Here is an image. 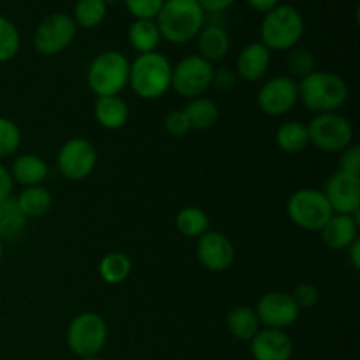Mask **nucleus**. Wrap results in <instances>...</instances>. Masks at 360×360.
I'll return each mask as SVG.
<instances>
[{"mask_svg":"<svg viewBox=\"0 0 360 360\" xmlns=\"http://www.w3.org/2000/svg\"><path fill=\"white\" fill-rule=\"evenodd\" d=\"M253 309L259 316L260 326L267 327V329L287 330L288 327L297 322L299 315H301V309L295 304L292 294L285 290L266 292L257 301Z\"/></svg>","mask_w":360,"mask_h":360,"instance_id":"ddd939ff","label":"nucleus"},{"mask_svg":"<svg viewBox=\"0 0 360 360\" xmlns=\"http://www.w3.org/2000/svg\"><path fill=\"white\" fill-rule=\"evenodd\" d=\"M176 231L185 238H200L210 231V217L199 206H186L178 211L174 218Z\"/></svg>","mask_w":360,"mask_h":360,"instance_id":"cd10ccee","label":"nucleus"},{"mask_svg":"<svg viewBox=\"0 0 360 360\" xmlns=\"http://www.w3.org/2000/svg\"><path fill=\"white\" fill-rule=\"evenodd\" d=\"M253 360H290L294 355V341L287 330L262 327L250 341Z\"/></svg>","mask_w":360,"mask_h":360,"instance_id":"dca6fc26","label":"nucleus"},{"mask_svg":"<svg viewBox=\"0 0 360 360\" xmlns=\"http://www.w3.org/2000/svg\"><path fill=\"white\" fill-rule=\"evenodd\" d=\"M197 48H199L197 55L206 58L207 62H220L231 51V35L218 23L204 25L197 35Z\"/></svg>","mask_w":360,"mask_h":360,"instance_id":"aec40b11","label":"nucleus"},{"mask_svg":"<svg viewBox=\"0 0 360 360\" xmlns=\"http://www.w3.org/2000/svg\"><path fill=\"white\" fill-rule=\"evenodd\" d=\"M359 213H333L329 221L320 229V236H322L323 245L329 250L345 252L355 239H359Z\"/></svg>","mask_w":360,"mask_h":360,"instance_id":"f3484780","label":"nucleus"},{"mask_svg":"<svg viewBox=\"0 0 360 360\" xmlns=\"http://www.w3.org/2000/svg\"><path fill=\"white\" fill-rule=\"evenodd\" d=\"M132 274V260L122 252H111L98 262V276L108 285H122Z\"/></svg>","mask_w":360,"mask_h":360,"instance_id":"bb28decb","label":"nucleus"},{"mask_svg":"<svg viewBox=\"0 0 360 360\" xmlns=\"http://www.w3.org/2000/svg\"><path fill=\"white\" fill-rule=\"evenodd\" d=\"M292 297H294L297 308L302 311V309L315 308L316 302L320 301V292L313 283H299L292 292Z\"/></svg>","mask_w":360,"mask_h":360,"instance_id":"f704fd0d","label":"nucleus"},{"mask_svg":"<svg viewBox=\"0 0 360 360\" xmlns=\"http://www.w3.org/2000/svg\"><path fill=\"white\" fill-rule=\"evenodd\" d=\"M236 79L238 77H236L234 70L229 67H220V69H214L211 86H214L217 90H231L236 86Z\"/></svg>","mask_w":360,"mask_h":360,"instance_id":"4c0bfd02","label":"nucleus"},{"mask_svg":"<svg viewBox=\"0 0 360 360\" xmlns=\"http://www.w3.org/2000/svg\"><path fill=\"white\" fill-rule=\"evenodd\" d=\"M9 172L14 183L27 188V186L44 185L49 176V165L39 155L21 153L13 160Z\"/></svg>","mask_w":360,"mask_h":360,"instance_id":"6ab92c4d","label":"nucleus"},{"mask_svg":"<svg viewBox=\"0 0 360 360\" xmlns=\"http://www.w3.org/2000/svg\"><path fill=\"white\" fill-rule=\"evenodd\" d=\"M195 255L204 269L211 273H225L236 262V246L221 232L207 231L197 238Z\"/></svg>","mask_w":360,"mask_h":360,"instance_id":"4468645a","label":"nucleus"},{"mask_svg":"<svg viewBox=\"0 0 360 360\" xmlns=\"http://www.w3.org/2000/svg\"><path fill=\"white\" fill-rule=\"evenodd\" d=\"M225 327L234 340L245 341V343H250L255 338V334L262 329L255 309L248 308V306L232 308L225 319Z\"/></svg>","mask_w":360,"mask_h":360,"instance_id":"4be33fe9","label":"nucleus"},{"mask_svg":"<svg viewBox=\"0 0 360 360\" xmlns=\"http://www.w3.org/2000/svg\"><path fill=\"white\" fill-rule=\"evenodd\" d=\"M299 101L313 115L322 112H338L348 101L347 81L329 70H319L297 81Z\"/></svg>","mask_w":360,"mask_h":360,"instance_id":"f03ea898","label":"nucleus"},{"mask_svg":"<svg viewBox=\"0 0 360 360\" xmlns=\"http://www.w3.org/2000/svg\"><path fill=\"white\" fill-rule=\"evenodd\" d=\"M299 102L297 79L290 76H276L267 79L257 91V105L273 118L288 115Z\"/></svg>","mask_w":360,"mask_h":360,"instance_id":"f8f14e48","label":"nucleus"},{"mask_svg":"<svg viewBox=\"0 0 360 360\" xmlns=\"http://www.w3.org/2000/svg\"><path fill=\"white\" fill-rule=\"evenodd\" d=\"M304 35V18L297 7L280 4L264 14L260 25V42L273 51H290L299 46Z\"/></svg>","mask_w":360,"mask_h":360,"instance_id":"20e7f679","label":"nucleus"},{"mask_svg":"<svg viewBox=\"0 0 360 360\" xmlns=\"http://www.w3.org/2000/svg\"><path fill=\"white\" fill-rule=\"evenodd\" d=\"M21 35L13 20L0 14V63H7L20 53Z\"/></svg>","mask_w":360,"mask_h":360,"instance_id":"2f4dec72","label":"nucleus"},{"mask_svg":"<svg viewBox=\"0 0 360 360\" xmlns=\"http://www.w3.org/2000/svg\"><path fill=\"white\" fill-rule=\"evenodd\" d=\"M345 252H347L348 260H350L352 267L359 271L360 269V239H355V241L352 243V245L348 246Z\"/></svg>","mask_w":360,"mask_h":360,"instance_id":"79ce46f5","label":"nucleus"},{"mask_svg":"<svg viewBox=\"0 0 360 360\" xmlns=\"http://www.w3.org/2000/svg\"><path fill=\"white\" fill-rule=\"evenodd\" d=\"M287 214L292 224L306 232H320L333 217V207L326 193L319 188H301L290 195Z\"/></svg>","mask_w":360,"mask_h":360,"instance_id":"6e6552de","label":"nucleus"},{"mask_svg":"<svg viewBox=\"0 0 360 360\" xmlns=\"http://www.w3.org/2000/svg\"><path fill=\"white\" fill-rule=\"evenodd\" d=\"M97 167V148L84 137H72L60 146L56 153V169L70 181L90 178Z\"/></svg>","mask_w":360,"mask_h":360,"instance_id":"9b49d317","label":"nucleus"},{"mask_svg":"<svg viewBox=\"0 0 360 360\" xmlns=\"http://www.w3.org/2000/svg\"><path fill=\"white\" fill-rule=\"evenodd\" d=\"M246 4H248L250 7H252L253 11H257V13H269L271 9H274L276 6H280L281 0H245Z\"/></svg>","mask_w":360,"mask_h":360,"instance_id":"a19ab883","label":"nucleus"},{"mask_svg":"<svg viewBox=\"0 0 360 360\" xmlns=\"http://www.w3.org/2000/svg\"><path fill=\"white\" fill-rule=\"evenodd\" d=\"M276 144L285 153H301L309 146V136L306 123L299 120H290L278 127L276 130Z\"/></svg>","mask_w":360,"mask_h":360,"instance_id":"a878e982","label":"nucleus"},{"mask_svg":"<svg viewBox=\"0 0 360 360\" xmlns=\"http://www.w3.org/2000/svg\"><path fill=\"white\" fill-rule=\"evenodd\" d=\"M94 116L102 129L120 130L129 122L130 109L129 104L120 95H115V97H97L94 105Z\"/></svg>","mask_w":360,"mask_h":360,"instance_id":"412c9836","label":"nucleus"},{"mask_svg":"<svg viewBox=\"0 0 360 360\" xmlns=\"http://www.w3.org/2000/svg\"><path fill=\"white\" fill-rule=\"evenodd\" d=\"M27 224L28 220L21 213L13 197L0 202V241L20 238L27 229Z\"/></svg>","mask_w":360,"mask_h":360,"instance_id":"c85d7f7f","label":"nucleus"},{"mask_svg":"<svg viewBox=\"0 0 360 360\" xmlns=\"http://www.w3.org/2000/svg\"><path fill=\"white\" fill-rule=\"evenodd\" d=\"M13 188H14V181L11 178V172L6 165L0 164V202L6 199H11L13 195Z\"/></svg>","mask_w":360,"mask_h":360,"instance_id":"ea45409f","label":"nucleus"},{"mask_svg":"<svg viewBox=\"0 0 360 360\" xmlns=\"http://www.w3.org/2000/svg\"><path fill=\"white\" fill-rule=\"evenodd\" d=\"M127 39H129L132 49H136L139 55L157 51L162 42L160 30H158L155 20H134L129 25Z\"/></svg>","mask_w":360,"mask_h":360,"instance_id":"5701e85b","label":"nucleus"},{"mask_svg":"<svg viewBox=\"0 0 360 360\" xmlns=\"http://www.w3.org/2000/svg\"><path fill=\"white\" fill-rule=\"evenodd\" d=\"M4 259V241H0V262Z\"/></svg>","mask_w":360,"mask_h":360,"instance_id":"c03bdc74","label":"nucleus"},{"mask_svg":"<svg viewBox=\"0 0 360 360\" xmlns=\"http://www.w3.org/2000/svg\"><path fill=\"white\" fill-rule=\"evenodd\" d=\"M271 51L260 41L250 42L236 58V74L248 83L264 79L269 72Z\"/></svg>","mask_w":360,"mask_h":360,"instance_id":"a211bd4d","label":"nucleus"},{"mask_svg":"<svg viewBox=\"0 0 360 360\" xmlns=\"http://www.w3.org/2000/svg\"><path fill=\"white\" fill-rule=\"evenodd\" d=\"M104 2L109 6V4H116V2H120V0H104Z\"/></svg>","mask_w":360,"mask_h":360,"instance_id":"a18cd8bd","label":"nucleus"},{"mask_svg":"<svg viewBox=\"0 0 360 360\" xmlns=\"http://www.w3.org/2000/svg\"><path fill=\"white\" fill-rule=\"evenodd\" d=\"M76 34L77 27L70 14L53 13L37 25L32 41L42 56H56L72 44Z\"/></svg>","mask_w":360,"mask_h":360,"instance_id":"9d476101","label":"nucleus"},{"mask_svg":"<svg viewBox=\"0 0 360 360\" xmlns=\"http://www.w3.org/2000/svg\"><path fill=\"white\" fill-rule=\"evenodd\" d=\"M70 16L77 28L91 30L101 27L108 18V4L104 0H77Z\"/></svg>","mask_w":360,"mask_h":360,"instance_id":"c756f323","label":"nucleus"},{"mask_svg":"<svg viewBox=\"0 0 360 360\" xmlns=\"http://www.w3.org/2000/svg\"><path fill=\"white\" fill-rule=\"evenodd\" d=\"M308 127L309 144L323 153H341L354 144V127L347 116L340 112H322L315 115Z\"/></svg>","mask_w":360,"mask_h":360,"instance_id":"423d86ee","label":"nucleus"},{"mask_svg":"<svg viewBox=\"0 0 360 360\" xmlns=\"http://www.w3.org/2000/svg\"><path fill=\"white\" fill-rule=\"evenodd\" d=\"M347 174L360 176V148L357 144H350L347 150L340 153V169Z\"/></svg>","mask_w":360,"mask_h":360,"instance_id":"e433bc0d","label":"nucleus"},{"mask_svg":"<svg viewBox=\"0 0 360 360\" xmlns=\"http://www.w3.org/2000/svg\"><path fill=\"white\" fill-rule=\"evenodd\" d=\"M285 67L288 70L290 77H302L309 76L316 70V58L313 55L311 49L302 48V46H295L290 51H287V58H285Z\"/></svg>","mask_w":360,"mask_h":360,"instance_id":"7c9ffc66","label":"nucleus"},{"mask_svg":"<svg viewBox=\"0 0 360 360\" xmlns=\"http://www.w3.org/2000/svg\"><path fill=\"white\" fill-rule=\"evenodd\" d=\"M14 200L25 218L30 220V218H41L49 213L53 206V193L44 185L27 186Z\"/></svg>","mask_w":360,"mask_h":360,"instance_id":"b1692460","label":"nucleus"},{"mask_svg":"<svg viewBox=\"0 0 360 360\" xmlns=\"http://www.w3.org/2000/svg\"><path fill=\"white\" fill-rule=\"evenodd\" d=\"M155 21L162 41L186 44L197 39L206 25V13L200 9L197 0H165Z\"/></svg>","mask_w":360,"mask_h":360,"instance_id":"f257e3e1","label":"nucleus"},{"mask_svg":"<svg viewBox=\"0 0 360 360\" xmlns=\"http://www.w3.org/2000/svg\"><path fill=\"white\" fill-rule=\"evenodd\" d=\"M192 130H210L220 120V108L213 98L195 97L190 98L188 104L183 108Z\"/></svg>","mask_w":360,"mask_h":360,"instance_id":"393cba45","label":"nucleus"},{"mask_svg":"<svg viewBox=\"0 0 360 360\" xmlns=\"http://www.w3.org/2000/svg\"><path fill=\"white\" fill-rule=\"evenodd\" d=\"M21 129L11 118L0 116V158L11 157L21 146Z\"/></svg>","mask_w":360,"mask_h":360,"instance_id":"473e14b6","label":"nucleus"},{"mask_svg":"<svg viewBox=\"0 0 360 360\" xmlns=\"http://www.w3.org/2000/svg\"><path fill=\"white\" fill-rule=\"evenodd\" d=\"M81 360H102L101 355H86V357H81Z\"/></svg>","mask_w":360,"mask_h":360,"instance_id":"37998d69","label":"nucleus"},{"mask_svg":"<svg viewBox=\"0 0 360 360\" xmlns=\"http://www.w3.org/2000/svg\"><path fill=\"white\" fill-rule=\"evenodd\" d=\"M172 63L162 53H144L130 62L129 86L143 101H157L171 90Z\"/></svg>","mask_w":360,"mask_h":360,"instance_id":"7ed1b4c3","label":"nucleus"},{"mask_svg":"<svg viewBox=\"0 0 360 360\" xmlns=\"http://www.w3.org/2000/svg\"><path fill=\"white\" fill-rule=\"evenodd\" d=\"M134 20H155L165 0H123Z\"/></svg>","mask_w":360,"mask_h":360,"instance_id":"72a5a7b5","label":"nucleus"},{"mask_svg":"<svg viewBox=\"0 0 360 360\" xmlns=\"http://www.w3.org/2000/svg\"><path fill=\"white\" fill-rule=\"evenodd\" d=\"M130 60L116 49L102 51L91 60L86 84L97 97H115L129 86Z\"/></svg>","mask_w":360,"mask_h":360,"instance_id":"39448f33","label":"nucleus"},{"mask_svg":"<svg viewBox=\"0 0 360 360\" xmlns=\"http://www.w3.org/2000/svg\"><path fill=\"white\" fill-rule=\"evenodd\" d=\"M108 323L94 311H83L74 316L65 333L67 347L77 357L101 355L108 343Z\"/></svg>","mask_w":360,"mask_h":360,"instance_id":"0eeeda50","label":"nucleus"},{"mask_svg":"<svg viewBox=\"0 0 360 360\" xmlns=\"http://www.w3.org/2000/svg\"><path fill=\"white\" fill-rule=\"evenodd\" d=\"M164 127L165 130L174 137L186 136V134L192 130L190 129L188 118H186L183 109H172V111H169L164 118Z\"/></svg>","mask_w":360,"mask_h":360,"instance_id":"c9c22d12","label":"nucleus"},{"mask_svg":"<svg viewBox=\"0 0 360 360\" xmlns=\"http://www.w3.org/2000/svg\"><path fill=\"white\" fill-rule=\"evenodd\" d=\"M329 200L333 213L357 214L360 210V176L336 171L322 190Z\"/></svg>","mask_w":360,"mask_h":360,"instance_id":"2eb2a0df","label":"nucleus"},{"mask_svg":"<svg viewBox=\"0 0 360 360\" xmlns=\"http://www.w3.org/2000/svg\"><path fill=\"white\" fill-rule=\"evenodd\" d=\"M236 0H197L200 9L207 14H221L234 6Z\"/></svg>","mask_w":360,"mask_h":360,"instance_id":"58836bf2","label":"nucleus"},{"mask_svg":"<svg viewBox=\"0 0 360 360\" xmlns=\"http://www.w3.org/2000/svg\"><path fill=\"white\" fill-rule=\"evenodd\" d=\"M214 65L200 55H186L172 65L171 90L185 98L202 97L211 88Z\"/></svg>","mask_w":360,"mask_h":360,"instance_id":"1a4fd4ad","label":"nucleus"}]
</instances>
